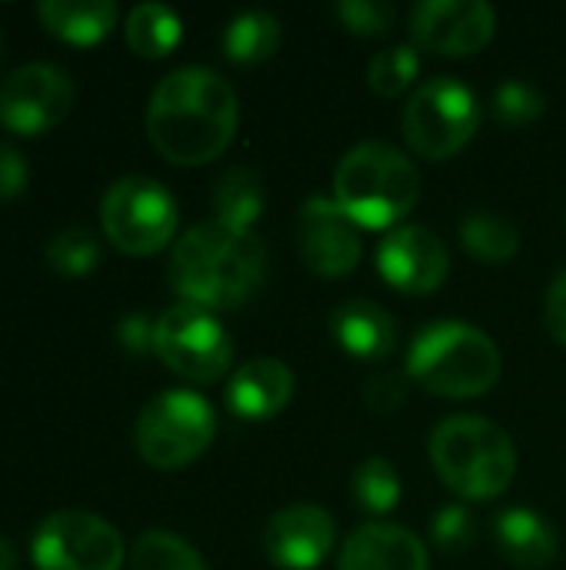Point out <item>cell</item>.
Returning a JSON list of instances; mask_svg holds the SVG:
<instances>
[{
    "instance_id": "obj_1",
    "label": "cell",
    "mask_w": 566,
    "mask_h": 570,
    "mask_svg": "<svg viewBox=\"0 0 566 570\" xmlns=\"http://www.w3.org/2000/svg\"><path fill=\"white\" fill-rule=\"evenodd\" d=\"M240 124L234 87L207 67H180L167 73L147 104V137L160 157L177 167L217 160Z\"/></svg>"
},
{
    "instance_id": "obj_2",
    "label": "cell",
    "mask_w": 566,
    "mask_h": 570,
    "mask_svg": "<svg viewBox=\"0 0 566 570\" xmlns=\"http://www.w3.org/2000/svg\"><path fill=\"white\" fill-rule=\"evenodd\" d=\"M267 277V250L254 230H240L230 224L203 220L190 227L167 267L170 287L183 297V304L203 311H234L247 304Z\"/></svg>"
},
{
    "instance_id": "obj_3",
    "label": "cell",
    "mask_w": 566,
    "mask_h": 570,
    "mask_svg": "<svg viewBox=\"0 0 566 570\" xmlns=\"http://www.w3.org/2000/svg\"><path fill=\"white\" fill-rule=\"evenodd\" d=\"M334 200L357 227L397 230L420 200V170L404 150L364 140L344 154L334 174Z\"/></svg>"
},
{
    "instance_id": "obj_4",
    "label": "cell",
    "mask_w": 566,
    "mask_h": 570,
    "mask_svg": "<svg viewBox=\"0 0 566 570\" xmlns=\"http://www.w3.org/2000/svg\"><path fill=\"white\" fill-rule=\"evenodd\" d=\"M430 461L440 481L467 501L500 498L517 474V448L504 428L477 414H454L430 434Z\"/></svg>"
},
{
    "instance_id": "obj_5",
    "label": "cell",
    "mask_w": 566,
    "mask_h": 570,
    "mask_svg": "<svg viewBox=\"0 0 566 570\" xmlns=\"http://www.w3.org/2000/svg\"><path fill=\"white\" fill-rule=\"evenodd\" d=\"M407 377L437 397H480L500 377V351L494 337L474 324L437 321L414 337Z\"/></svg>"
},
{
    "instance_id": "obj_6",
    "label": "cell",
    "mask_w": 566,
    "mask_h": 570,
    "mask_svg": "<svg viewBox=\"0 0 566 570\" xmlns=\"http://www.w3.org/2000/svg\"><path fill=\"white\" fill-rule=\"evenodd\" d=\"M217 438L214 407L193 391H163L137 417V454L157 471L193 464Z\"/></svg>"
},
{
    "instance_id": "obj_7",
    "label": "cell",
    "mask_w": 566,
    "mask_h": 570,
    "mask_svg": "<svg viewBox=\"0 0 566 570\" xmlns=\"http://www.w3.org/2000/svg\"><path fill=\"white\" fill-rule=\"evenodd\" d=\"M407 144L424 160H447L460 154L480 127V104L457 77H434L420 83L400 117Z\"/></svg>"
},
{
    "instance_id": "obj_8",
    "label": "cell",
    "mask_w": 566,
    "mask_h": 570,
    "mask_svg": "<svg viewBox=\"0 0 566 570\" xmlns=\"http://www.w3.org/2000/svg\"><path fill=\"white\" fill-rule=\"evenodd\" d=\"M100 224L107 240L130 254L147 257L163 250L177 234V200L150 177H120L100 200Z\"/></svg>"
},
{
    "instance_id": "obj_9",
    "label": "cell",
    "mask_w": 566,
    "mask_h": 570,
    "mask_svg": "<svg viewBox=\"0 0 566 570\" xmlns=\"http://www.w3.org/2000/svg\"><path fill=\"white\" fill-rule=\"evenodd\" d=\"M153 354L190 384H217L234 364V341L210 311L180 301L157 317Z\"/></svg>"
},
{
    "instance_id": "obj_10",
    "label": "cell",
    "mask_w": 566,
    "mask_h": 570,
    "mask_svg": "<svg viewBox=\"0 0 566 570\" xmlns=\"http://www.w3.org/2000/svg\"><path fill=\"white\" fill-rule=\"evenodd\" d=\"M30 554L40 570H120L123 538L90 511H57L37 524Z\"/></svg>"
},
{
    "instance_id": "obj_11",
    "label": "cell",
    "mask_w": 566,
    "mask_h": 570,
    "mask_svg": "<svg viewBox=\"0 0 566 570\" xmlns=\"http://www.w3.org/2000/svg\"><path fill=\"white\" fill-rule=\"evenodd\" d=\"M73 80L57 63H23L0 80V124L37 137L53 130L73 107Z\"/></svg>"
},
{
    "instance_id": "obj_12",
    "label": "cell",
    "mask_w": 566,
    "mask_h": 570,
    "mask_svg": "<svg viewBox=\"0 0 566 570\" xmlns=\"http://www.w3.org/2000/svg\"><path fill=\"white\" fill-rule=\"evenodd\" d=\"M497 13L484 0H424L410 13V33L420 50L440 57H470L490 43Z\"/></svg>"
},
{
    "instance_id": "obj_13",
    "label": "cell",
    "mask_w": 566,
    "mask_h": 570,
    "mask_svg": "<svg viewBox=\"0 0 566 570\" xmlns=\"http://www.w3.org/2000/svg\"><path fill=\"white\" fill-rule=\"evenodd\" d=\"M297 247L304 264L317 277H347L364 257L357 224L337 207V200L310 197L297 220Z\"/></svg>"
},
{
    "instance_id": "obj_14",
    "label": "cell",
    "mask_w": 566,
    "mask_h": 570,
    "mask_svg": "<svg viewBox=\"0 0 566 570\" xmlns=\"http://www.w3.org/2000/svg\"><path fill=\"white\" fill-rule=\"evenodd\" d=\"M377 267L384 281L404 294H430L450 274L447 244L427 227H397L377 250Z\"/></svg>"
},
{
    "instance_id": "obj_15",
    "label": "cell",
    "mask_w": 566,
    "mask_h": 570,
    "mask_svg": "<svg viewBox=\"0 0 566 570\" xmlns=\"http://www.w3.org/2000/svg\"><path fill=\"white\" fill-rule=\"evenodd\" d=\"M337 524L317 504H290L267 521V558L284 570H314L330 554Z\"/></svg>"
},
{
    "instance_id": "obj_16",
    "label": "cell",
    "mask_w": 566,
    "mask_h": 570,
    "mask_svg": "<svg viewBox=\"0 0 566 570\" xmlns=\"http://www.w3.org/2000/svg\"><path fill=\"white\" fill-rule=\"evenodd\" d=\"M297 391L290 367L277 357H254L227 384V407L240 421L277 417Z\"/></svg>"
},
{
    "instance_id": "obj_17",
    "label": "cell",
    "mask_w": 566,
    "mask_h": 570,
    "mask_svg": "<svg viewBox=\"0 0 566 570\" xmlns=\"http://www.w3.org/2000/svg\"><path fill=\"white\" fill-rule=\"evenodd\" d=\"M424 541L400 524H364L340 548L337 570H427Z\"/></svg>"
},
{
    "instance_id": "obj_18",
    "label": "cell",
    "mask_w": 566,
    "mask_h": 570,
    "mask_svg": "<svg viewBox=\"0 0 566 570\" xmlns=\"http://www.w3.org/2000/svg\"><path fill=\"white\" fill-rule=\"evenodd\" d=\"M330 331L337 344L360 361H384L397 347L394 317L374 301H347L334 311Z\"/></svg>"
},
{
    "instance_id": "obj_19",
    "label": "cell",
    "mask_w": 566,
    "mask_h": 570,
    "mask_svg": "<svg viewBox=\"0 0 566 570\" xmlns=\"http://www.w3.org/2000/svg\"><path fill=\"white\" fill-rule=\"evenodd\" d=\"M494 538L517 568H547L554 564L560 541L557 531L534 511L527 508H507L494 521Z\"/></svg>"
},
{
    "instance_id": "obj_20",
    "label": "cell",
    "mask_w": 566,
    "mask_h": 570,
    "mask_svg": "<svg viewBox=\"0 0 566 570\" xmlns=\"http://www.w3.org/2000/svg\"><path fill=\"white\" fill-rule=\"evenodd\" d=\"M37 17L53 37L77 47H90L113 30L117 7L110 0H43L37 7Z\"/></svg>"
},
{
    "instance_id": "obj_21",
    "label": "cell",
    "mask_w": 566,
    "mask_h": 570,
    "mask_svg": "<svg viewBox=\"0 0 566 570\" xmlns=\"http://www.w3.org/2000/svg\"><path fill=\"white\" fill-rule=\"evenodd\" d=\"M264 204H267L264 180L250 167H227L214 184V214L220 224L254 230Z\"/></svg>"
},
{
    "instance_id": "obj_22",
    "label": "cell",
    "mask_w": 566,
    "mask_h": 570,
    "mask_svg": "<svg viewBox=\"0 0 566 570\" xmlns=\"http://www.w3.org/2000/svg\"><path fill=\"white\" fill-rule=\"evenodd\" d=\"M277 47H280V20L267 10L237 13L224 30V53L244 67L270 60Z\"/></svg>"
},
{
    "instance_id": "obj_23",
    "label": "cell",
    "mask_w": 566,
    "mask_h": 570,
    "mask_svg": "<svg viewBox=\"0 0 566 570\" xmlns=\"http://www.w3.org/2000/svg\"><path fill=\"white\" fill-rule=\"evenodd\" d=\"M180 17L163 3H137L127 13V43L137 57H167L180 43Z\"/></svg>"
},
{
    "instance_id": "obj_24",
    "label": "cell",
    "mask_w": 566,
    "mask_h": 570,
    "mask_svg": "<svg viewBox=\"0 0 566 570\" xmlns=\"http://www.w3.org/2000/svg\"><path fill=\"white\" fill-rule=\"evenodd\" d=\"M460 240L484 264H504L520 247L517 227L507 217L494 214V210H470L460 220Z\"/></svg>"
},
{
    "instance_id": "obj_25",
    "label": "cell",
    "mask_w": 566,
    "mask_h": 570,
    "mask_svg": "<svg viewBox=\"0 0 566 570\" xmlns=\"http://www.w3.org/2000/svg\"><path fill=\"white\" fill-rule=\"evenodd\" d=\"M133 570H207L197 548L170 531H143L130 551Z\"/></svg>"
},
{
    "instance_id": "obj_26",
    "label": "cell",
    "mask_w": 566,
    "mask_h": 570,
    "mask_svg": "<svg viewBox=\"0 0 566 570\" xmlns=\"http://www.w3.org/2000/svg\"><path fill=\"white\" fill-rule=\"evenodd\" d=\"M354 501L360 504V511L367 514H387L397 508L400 501V474L387 458H367L350 481Z\"/></svg>"
},
{
    "instance_id": "obj_27",
    "label": "cell",
    "mask_w": 566,
    "mask_h": 570,
    "mask_svg": "<svg viewBox=\"0 0 566 570\" xmlns=\"http://www.w3.org/2000/svg\"><path fill=\"white\" fill-rule=\"evenodd\" d=\"M47 264L60 277H87L100 264V244L87 227H63L47 244Z\"/></svg>"
},
{
    "instance_id": "obj_28",
    "label": "cell",
    "mask_w": 566,
    "mask_h": 570,
    "mask_svg": "<svg viewBox=\"0 0 566 570\" xmlns=\"http://www.w3.org/2000/svg\"><path fill=\"white\" fill-rule=\"evenodd\" d=\"M420 73V57L414 47H387L367 67V83L380 97H400Z\"/></svg>"
},
{
    "instance_id": "obj_29",
    "label": "cell",
    "mask_w": 566,
    "mask_h": 570,
    "mask_svg": "<svg viewBox=\"0 0 566 570\" xmlns=\"http://www.w3.org/2000/svg\"><path fill=\"white\" fill-rule=\"evenodd\" d=\"M544 94L534 87V83H527V80H520V77H514V80H504L497 90H494V97H490V114L500 120V124H507V127H524V124H534L540 114H544Z\"/></svg>"
},
{
    "instance_id": "obj_30",
    "label": "cell",
    "mask_w": 566,
    "mask_h": 570,
    "mask_svg": "<svg viewBox=\"0 0 566 570\" xmlns=\"http://www.w3.org/2000/svg\"><path fill=\"white\" fill-rule=\"evenodd\" d=\"M337 17L357 37H384L394 27L397 10L394 3H384V0H340Z\"/></svg>"
},
{
    "instance_id": "obj_31",
    "label": "cell",
    "mask_w": 566,
    "mask_h": 570,
    "mask_svg": "<svg viewBox=\"0 0 566 570\" xmlns=\"http://www.w3.org/2000/svg\"><path fill=\"white\" fill-rule=\"evenodd\" d=\"M430 531H434V541L437 548L444 551H467L474 544V534H477V524H474V514L464 508V504H444L434 521H430Z\"/></svg>"
},
{
    "instance_id": "obj_32",
    "label": "cell",
    "mask_w": 566,
    "mask_h": 570,
    "mask_svg": "<svg viewBox=\"0 0 566 570\" xmlns=\"http://www.w3.org/2000/svg\"><path fill=\"white\" fill-rule=\"evenodd\" d=\"M407 374L400 371H384V374H374L364 387V397H367V407L374 414H397L404 404H407Z\"/></svg>"
},
{
    "instance_id": "obj_33",
    "label": "cell",
    "mask_w": 566,
    "mask_h": 570,
    "mask_svg": "<svg viewBox=\"0 0 566 570\" xmlns=\"http://www.w3.org/2000/svg\"><path fill=\"white\" fill-rule=\"evenodd\" d=\"M30 170L27 160L17 147H10L7 140H0V200H13L27 190Z\"/></svg>"
},
{
    "instance_id": "obj_34",
    "label": "cell",
    "mask_w": 566,
    "mask_h": 570,
    "mask_svg": "<svg viewBox=\"0 0 566 570\" xmlns=\"http://www.w3.org/2000/svg\"><path fill=\"white\" fill-rule=\"evenodd\" d=\"M153 334H157V321H150L147 314H127L117 321V341L127 354H147L153 351Z\"/></svg>"
},
{
    "instance_id": "obj_35",
    "label": "cell",
    "mask_w": 566,
    "mask_h": 570,
    "mask_svg": "<svg viewBox=\"0 0 566 570\" xmlns=\"http://www.w3.org/2000/svg\"><path fill=\"white\" fill-rule=\"evenodd\" d=\"M544 321H547L550 337L566 347V271L554 277V284H550V291H547V301H544Z\"/></svg>"
},
{
    "instance_id": "obj_36",
    "label": "cell",
    "mask_w": 566,
    "mask_h": 570,
    "mask_svg": "<svg viewBox=\"0 0 566 570\" xmlns=\"http://www.w3.org/2000/svg\"><path fill=\"white\" fill-rule=\"evenodd\" d=\"M17 568V551H13V544L0 534V570H13Z\"/></svg>"
},
{
    "instance_id": "obj_37",
    "label": "cell",
    "mask_w": 566,
    "mask_h": 570,
    "mask_svg": "<svg viewBox=\"0 0 566 570\" xmlns=\"http://www.w3.org/2000/svg\"><path fill=\"white\" fill-rule=\"evenodd\" d=\"M0 60H3V33H0Z\"/></svg>"
}]
</instances>
